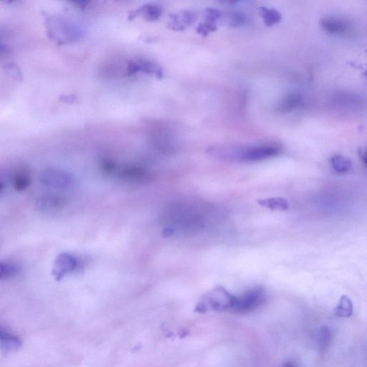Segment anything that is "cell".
<instances>
[{
  "instance_id": "6da1fadb",
  "label": "cell",
  "mask_w": 367,
  "mask_h": 367,
  "mask_svg": "<svg viewBox=\"0 0 367 367\" xmlns=\"http://www.w3.org/2000/svg\"><path fill=\"white\" fill-rule=\"evenodd\" d=\"M216 209L204 203L179 201L171 204L162 215L164 233L171 237L176 234L199 233L215 221Z\"/></svg>"
},
{
  "instance_id": "7a4b0ae2",
  "label": "cell",
  "mask_w": 367,
  "mask_h": 367,
  "mask_svg": "<svg viewBox=\"0 0 367 367\" xmlns=\"http://www.w3.org/2000/svg\"><path fill=\"white\" fill-rule=\"evenodd\" d=\"M235 298V296L229 293L223 287H215L201 297L196 305L195 311L203 313L232 310Z\"/></svg>"
},
{
  "instance_id": "3957f363",
  "label": "cell",
  "mask_w": 367,
  "mask_h": 367,
  "mask_svg": "<svg viewBox=\"0 0 367 367\" xmlns=\"http://www.w3.org/2000/svg\"><path fill=\"white\" fill-rule=\"evenodd\" d=\"M280 148L276 145L258 146H234L233 162H256L264 161L279 154Z\"/></svg>"
},
{
  "instance_id": "277c9868",
  "label": "cell",
  "mask_w": 367,
  "mask_h": 367,
  "mask_svg": "<svg viewBox=\"0 0 367 367\" xmlns=\"http://www.w3.org/2000/svg\"><path fill=\"white\" fill-rule=\"evenodd\" d=\"M266 299L264 288L255 286L247 290L240 296H235L232 310L237 313H246L258 308Z\"/></svg>"
},
{
  "instance_id": "5b68a950",
  "label": "cell",
  "mask_w": 367,
  "mask_h": 367,
  "mask_svg": "<svg viewBox=\"0 0 367 367\" xmlns=\"http://www.w3.org/2000/svg\"><path fill=\"white\" fill-rule=\"evenodd\" d=\"M109 177H114L118 180L126 184H143L151 180V175L142 167L134 166L119 167L114 163Z\"/></svg>"
},
{
  "instance_id": "8992f818",
  "label": "cell",
  "mask_w": 367,
  "mask_h": 367,
  "mask_svg": "<svg viewBox=\"0 0 367 367\" xmlns=\"http://www.w3.org/2000/svg\"><path fill=\"white\" fill-rule=\"evenodd\" d=\"M40 182L47 188L63 192L72 187L73 178L66 171L59 169H49L41 175Z\"/></svg>"
},
{
  "instance_id": "52a82bcc",
  "label": "cell",
  "mask_w": 367,
  "mask_h": 367,
  "mask_svg": "<svg viewBox=\"0 0 367 367\" xmlns=\"http://www.w3.org/2000/svg\"><path fill=\"white\" fill-rule=\"evenodd\" d=\"M320 25L327 33L336 37L350 38L356 35L354 25L344 19L334 17L323 18Z\"/></svg>"
},
{
  "instance_id": "ba28073f",
  "label": "cell",
  "mask_w": 367,
  "mask_h": 367,
  "mask_svg": "<svg viewBox=\"0 0 367 367\" xmlns=\"http://www.w3.org/2000/svg\"><path fill=\"white\" fill-rule=\"evenodd\" d=\"M79 267V260L71 254H60L55 260L53 275L57 281H61L65 276L75 272Z\"/></svg>"
},
{
  "instance_id": "9c48e42d",
  "label": "cell",
  "mask_w": 367,
  "mask_h": 367,
  "mask_svg": "<svg viewBox=\"0 0 367 367\" xmlns=\"http://www.w3.org/2000/svg\"><path fill=\"white\" fill-rule=\"evenodd\" d=\"M363 104L362 98L353 92H338L332 98V105L339 110L356 111L361 109Z\"/></svg>"
},
{
  "instance_id": "30bf717a",
  "label": "cell",
  "mask_w": 367,
  "mask_h": 367,
  "mask_svg": "<svg viewBox=\"0 0 367 367\" xmlns=\"http://www.w3.org/2000/svg\"><path fill=\"white\" fill-rule=\"evenodd\" d=\"M303 103V96L296 91L289 92L281 98L276 111L279 114H286L298 109Z\"/></svg>"
},
{
  "instance_id": "8fae6325",
  "label": "cell",
  "mask_w": 367,
  "mask_h": 367,
  "mask_svg": "<svg viewBox=\"0 0 367 367\" xmlns=\"http://www.w3.org/2000/svg\"><path fill=\"white\" fill-rule=\"evenodd\" d=\"M66 204V198L58 194H45L36 201L37 209L47 212L61 209Z\"/></svg>"
},
{
  "instance_id": "7c38bea8",
  "label": "cell",
  "mask_w": 367,
  "mask_h": 367,
  "mask_svg": "<svg viewBox=\"0 0 367 367\" xmlns=\"http://www.w3.org/2000/svg\"><path fill=\"white\" fill-rule=\"evenodd\" d=\"M139 72L147 73V74L154 75L156 77L163 76L162 68L152 62L148 61H131L128 67L129 75L136 74Z\"/></svg>"
},
{
  "instance_id": "4fadbf2b",
  "label": "cell",
  "mask_w": 367,
  "mask_h": 367,
  "mask_svg": "<svg viewBox=\"0 0 367 367\" xmlns=\"http://www.w3.org/2000/svg\"><path fill=\"white\" fill-rule=\"evenodd\" d=\"M196 20L195 14L191 11L181 12L173 14L170 17L169 25L175 30H184Z\"/></svg>"
},
{
  "instance_id": "5bb4252c",
  "label": "cell",
  "mask_w": 367,
  "mask_h": 367,
  "mask_svg": "<svg viewBox=\"0 0 367 367\" xmlns=\"http://www.w3.org/2000/svg\"><path fill=\"white\" fill-rule=\"evenodd\" d=\"M259 205L271 211H287L289 209V203L283 197H270L257 200Z\"/></svg>"
},
{
  "instance_id": "9a60e30c",
  "label": "cell",
  "mask_w": 367,
  "mask_h": 367,
  "mask_svg": "<svg viewBox=\"0 0 367 367\" xmlns=\"http://www.w3.org/2000/svg\"><path fill=\"white\" fill-rule=\"evenodd\" d=\"M21 342L18 338L7 332L0 327V346L5 351L16 350L20 347Z\"/></svg>"
},
{
  "instance_id": "2e32d148",
  "label": "cell",
  "mask_w": 367,
  "mask_h": 367,
  "mask_svg": "<svg viewBox=\"0 0 367 367\" xmlns=\"http://www.w3.org/2000/svg\"><path fill=\"white\" fill-rule=\"evenodd\" d=\"M354 307L351 299L346 296H342L339 300V304L334 309L336 317L340 318H349L353 313Z\"/></svg>"
},
{
  "instance_id": "e0dca14e",
  "label": "cell",
  "mask_w": 367,
  "mask_h": 367,
  "mask_svg": "<svg viewBox=\"0 0 367 367\" xmlns=\"http://www.w3.org/2000/svg\"><path fill=\"white\" fill-rule=\"evenodd\" d=\"M259 13L264 20V23L269 27L280 23L282 19V15L277 10L269 9L266 7H261L259 8Z\"/></svg>"
},
{
  "instance_id": "ac0fdd59",
  "label": "cell",
  "mask_w": 367,
  "mask_h": 367,
  "mask_svg": "<svg viewBox=\"0 0 367 367\" xmlns=\"http://www.w3.org/2000/svg\"><path fill=\"white\" fill-rule=\"evenodd\" d=\"M331 165L338 173L344 174L349 172L352 168V162L347 157L342 155H335L331 160Z\"/></svg>"
},
{
  "instance_id": "d6986e66",
  "label": "cell",
  "mask_w": 367,
  "mask_h": 367,
  "mask_svg": "<svg viewBox=\"0 0 367 367\" xmlns=\"http://www.w3.org/2000/svg\"><path fill=\"white\" fill-rule=\"evenodd\" d=\"M137 15H141L149 21H153V20H158L162 15V10L160 7L154 5H147L143 6L140 8L137 11L135 12L134 17Z\"/></svg>"
},
{
  "instance_id": "ffe728a7",
  "label": "cell",
  "mask_w": 367,
  "mask_h": 367,
  "mask_svg": "<svg viewBox=\"0 0 367 367\" xmlns=\"http://www.w3.org/2000/svg\"><path fill=\"white\" fill-rule=\"evenodd\" d=\"M221 18L223 19L225 24L230 27L242 26L246 21L245 15L238 11L228 12L225 14L222 13Z\"/></svg>"
},
{
  "instance_id": "44dd1931",
  "label": "cell",
  "mask_w": 367,
  "mask_h": 367,
  "mask_svg": "<svg viewBox=\"0 0 367 367\" xmlns=\"http://www.w3.org/2000/svg\"><path fill=\"white\" fill-rule=\"evenodd\" d=\"M20 271L18 265L11 262L0 261V280L15 277Z\"/></svg>"
},
{
  "instance_id": "7402d4cb",
  "label": "cell",
  "mask_w": 367,
  "mask_h": 367,
  "mask_svg": "<svg viewBox=\"0 0 367 367\" xmlns=\"http://www.w3.org/2000/svg\"><path fill=\"white\" fill-rule=\"evenodd\" d=\"M332 341V333L329 327L323 326L319 329L318 334V342L319 349L323 351H327Z\"/></svg>"
},
{
  "instance_id": "603a6c76",
  "label": "cell",
  "mask_w": 367,
  "mask_h": 367,
  "mask_svg": "<svg viewBox=\"0 0 367 367\" xmlns=\"http://www.w3.org/2000/svg\"><path fill=\"white\" fill-rule=\"evenodd\" d=\"M31 184L30 175L26 172H20L17 173L14 177L13 185L18 192L25 190Z\"/></svg>"
},
{
  "instance_id": "cb8c5ba5",
  "label": "cell",
  "mask_w": 367,
  "mask_h": 367,
  "mask_svg": "<svg viewBox=\"0 0 367 367\" xmlns=\"http://www.w3.org/2000/svg\"><path fill=\"white\" fill-rule=\"evenodd\" d=\"M359 155H360V157H361V160H362L363 164H364V165H366V151H363L362 149H360Z\"/></svg>"
},
{
  "instance_id": "d4e9b609",
  "label": "cell",
  "mask_w": 367,
  "mask_h": 367,
  "mask_svg": "<svg viewBox=\"0 0 367 367\" xmlns=\"http://www.w3.org/2000/svg\"><path fill=\"white\" fill-rule=\"evenodd\" d=\"M283 367H295L294 365L293 364V363H291V362H286L284 364H283Z\"/></svg>"
},
{
  "instance_id": "484cf974",
  "label": "cell",
  "mask_w": 367,
  "mask_h": 367,
  "mask_svg": "<svg viewBox=\"0 0 367 367\" xmlns=\"http://www.w3.org/2000/svg\"><path fill=\"white\" fill-rule=\"evenodd\" d=\"M3 188H4V185H3V184L1 182H0V192L3 191Z\"/></svg>"
}]
</instances>
